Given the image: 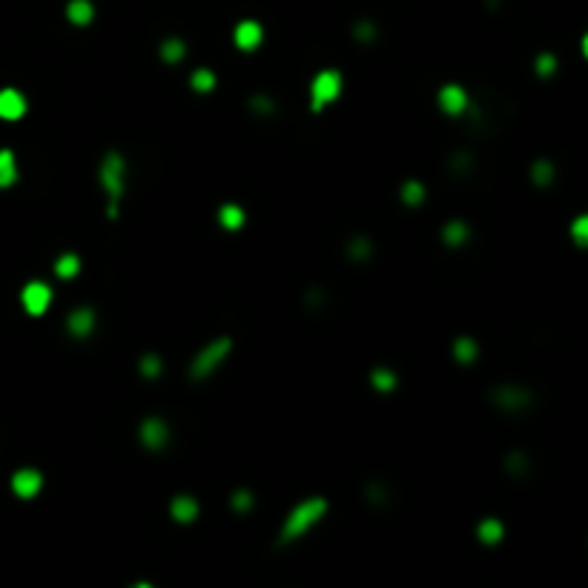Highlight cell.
<instances>
[{
    "label": "cell",
    "instance_id": "7402d4cb",
    "mask_svg": "<svg viewBox=\"0 0 588 588\" xmlns=\"http://www.w3.org/2000/svg\"><path fill=\"white\" fill-rule=\"evenodd\" d=\"M161 61L164 63H181L186 58V43L181 38H167V40H161Z\"/></svg>",
    "mask_w": 588,
    "mask_h": 588
},
{
    "label": "cell",
    "instance_id": "ba28073f",
    "mask_svg": "<svg viewBox=\"0 0 588 588\" xmlns=\"http://www.w3.org/2000/svg\"><path fill=\"white\" fill-rule=\"evenodd\" d=\"M43 488V474L38 468H20L12 474V491L20 500H35Z\"/></svg>",
    "mask_w": 588,
    "mask_h": 588
},
{
    "label": "cell",
    "instance_id": "836d02e7",
    "mask_svg": "<svg viewBox=\"0 0 588 588\" xmlns=\"http://www.w3.org/2000/svg\"><path fill=\"white\" fill-rule=\"evenodd\" d=\"M365 493H367V502H370V505H385V502H388V488H382L379 482H376V485H367Z\"/></svg>",
    "mask_w": 588,
    "mask_h": 588
},
{
    "label": "cell",
    "instance_id": "8992f818",
    "mask_svg": "<svg viewBox=\"0 0 588 588\" xmlns=\"http://www.w3.org/2000/svg\"><path fill=\"white\" fill-rule=\"evenodd\" d=\"M170 425L164 422L161 416H147V419H141V425H138V439L141 445H144L147 451H164L170 445Z\"/></svg>",
    "mask_w": 588,
    "mask_h": 588
},
{
    "label": "cell",
    "instance_id": "83f0119b",
    "mask_svg": "<svg viewBox=\"0 0 588 588\" xmlns=\"http://www.w3.org/2000/svg\"><path fill=\"white\" fill-rule=\"evenodd\" d=\"M505 474L525 477L528 474V456L523 451H508V456H505Z\"/></svg>",
    "mask_w": 588,
    "mask_h": 588
},
{
    "label": "cell",
    "instance_id": "44dd1931",
    "mask_svg": "<svg viewBox=\"0 0 588 588\" xmlns=\"http://www.w3.org/2000/svg\"><path fill=\"white\" fill-rule=\"evenodd\" d=\"M17 181V161H15V152L12 150H0V190H6Z\"/></svg>",
    "mask_w": 588,
    "mask_h": 588
},
{
    "label": "cell",
    "instance_id": "6da1fadb",
    "mask_svg": "<svg viewBox=\"0 0 588 588\" xmlns=\"http://www.w3.org/2000/svg\"><path fill=\"white\" fill-rule=\"evenodd\" d=\"M327 500L324 497H308V500H301L290 508V514L285 516V523H281V531H278V546H290L296 543L299 537H304L310 528H316L321 520H324V514H327Z\"/></svg>",
    "mask_w": 588,
    "mask_h": 588
},
{
    "label": "cell",
    "instance_id": "277c9868",
    "mask_svg": "<svg viewBox=\"0 0 588 588\" xmlns=\"http://www.w3.org/2000/svg\"><path fill=\"white\" fill-rule=\"evenodd\" d=\"M342 95V75L336 69H321L310 84V109L321 112L331 101H336Z\"/></svg>",
    "mask_w": 588,
    "mask_h": 588
},
{
    "label": "cell",
    "instance_id": "f1b7e54d",
    "mask_svg": "<svg viewBox=\"0 0 588 588\" xmlns=\"http://www.w3.org/2000/svg\"><path fill=\"white\" fill-rule=\"evenodd\" d=\"M253 491L250 488H235L232 491V497H230V508L235 511V514H247L250 508H253Z\"/></svg>",
    "mask_w": 588,
    "mask_h": 588
},
{
    "label": "cell",
    "instance_id": "5b68a950",
    "mask_svg": "<svg viewBox=\"0 0 588 588\" xmlns=\"http://www.w3.org/2000/svg\"><path fill=\"white\" fill-rule=\"evenodd\" d=\"M491 402L502 413H523L534 405V396H531V390H525L520 385H500L491 390Z\"/></svg>",
    "mask_w": 588,
    "mask_h": 588
},
{
    "label": "cell",
    "instance_id": "1f68e13d",
    "mask_svg": "<svg viewBox=\"0 0 588 588\" xmlns=\"http://www.w3.org/2000/svg\"><path fill=\"white\" fill-rule=\"evenodd\" d=\"M247 104H250V112H253V115H264V118H267V115L276 112V101H273L270 95H250Z\"/></svg>",
    "mask_w": 588,
    "mask_h": 588
},
{
    "label": "cell",
    "instance_id": "ac0fdd59",
    "mask_svg": "<svg viewBox=\"0 0 588 588\" xmlns=\"http://www.w3.org/2000/svg\"><path fill=\"white\" fill-rule=\"evenodd\" d=\"M454 359L459 365H474L479 359V344L470 339V336H456V342H454Z\"/></svg>",
    "mask_w": 588,
    "mask_h": 588
},
{
    "label": "cell",
    "instance_id": "484cf974",
    "mask_svg": "<svg viewBox=\"0 0 588 588\" xmlns=\"http://www.w3.org/2000/svg\"><path fill=\"white\" fill-rule=\"evenodd\" d=\"M216 84H218V78H216V72L213 69H196V72L190 75V86L196 89V92H213L216 89Z\"/></svg>",
    "mask_w": 588,
    "mask_h": 588
},
{
    "label": "cell",
    "instance_id": "4dcf8cb0",
    "mask_svg": "<svg viewBox=\"0 0 588 588\" xmlns=\"http://www.w3.org/2000/svg\"><path fill=\"white\" fill-rule=\"evenodd\" d=\"M534 72H537L539 78H551V75L557 72V58H554L551 52H539L537 61H534Z\"/></svg>",
    "mask_w": 588,
    "mask_h": 588
},
{
    "label": "cell",
    "instance_id": "4fadbf2b",
    "mask_svg": "<svg viewBox=\"0 0 588 588\" xmlns=\"http://www.w3.org/2000/svg\"><path fill=\"white\" fill-rule=\"evenodd\" d=\"M198 514H201V508H198V500H196V497H190V493H178V497H173V502H170V516H173L175 523L190 525V523L198 520Z\"/></svg>",
    "mask_w": 588,
    "mask_h": 588
},
{
    "label": "cell",
    "instance_id": "9a60e30c",
    "mask_svg": "<svg viewBox=\"0 0 588 588\" xmlns=\"http://www.w3.org/2000/svg\"><path fill=\"white\" fill-rule=\"evenodd\" d=\"M468 239H470V227L462 218H451L448 224L442 227V241L448 247H465Z\"/></svg>",
    "mask_w": 588,
    "mask_h": 588
},
{
    "label": "cell",
    "instance_id": "603a6c76",
    "mask_svg": "<svg viewBox=\"0 0 588 588\" xmlns=\"http://www.w3.org/2000/svg\"><path fill=\"white\" fill-rule=\"evenodd\" d=\"M81 273V255L78 253H63L55 258V276L58 278H75Z\"/></svg>",
    "mask_w": 588,
    "mask_h": 588
},
{
    "label": "cell",
    "instance_id": "30bf717a",
    "mask_svg": "<svg viewBox=\"0 0 588 588\" xmlns=\"http://www.w3.org/2000/svg\"><path fill=\"white\" fill-rule=\"evenodd\" d=\"M95 324H98V316L92 308H75L66 316V331L72 339H89L95 333Z\"/></svg>",
    "mask_w": 588,
    "mask_h": 588
},
{
    "label": "cell",
    "instance_id": "7a4b0ae2",
    "mask_svg": "<svg viewBox=\"0 0 588 588\" xmlns=\"http://www.w3.org/2000/svg\"><path fill=\"white\" fill-rule=\"evenodd\" d=\"M98 181H101L104 193H106V218L115 221L118 218V207H121V198H124V190H127V158L118 150H109L101 158Z\"/></svg>",
    "mask_w": 588,
    "mask_h": 588
},
{
    "label": "cell",
    "instance_id": "8fae6325",
    "mask_svg": "<svg viewBox=\"0 0 588 588\" xmlns=\"http://www.w3.org/2000/svg\"><path fill=\"white\" fill-rule=\"evenodd\" d=\"M262 40H264V29H262V23H255V20H241L239 26L232 29V43L239 46L241 52L258 49Z\"/></svg>",
    "mask_w": 588,
    "mask_h": 588
},
{
    "label": "cell",
    "instance_id": "2e32d148",
    "mask_svg": "<svg viewBox=\"0 0 588 588\" xmlns=\"http://www.w3.org/2000/svg\"><path fill=\"white\" fill-rule=\"evenodd\" d=\"M66 17H69V23H75V26H86V23H92V17H95V6H92V0H69Z\"/></svg>",
    "mask_w": 588,
    "mask_h": 588
},
{
    "label": "cell",
    "instance_id": "d590c367",
    "mask_svg": "<svg viewBox=\"0 0 588 588\" xmlns=\"http://www.w3.org/2000/svg\"><path fill=\"white\" fill-rule=\"evenodd\" d=\"M319 301H321V290H319V287H310V290H308V304H313V308H316Z\"/></svg>",
    "mask_w": 588,
    "mask_h": 588
},
{
    "label": "cell",
    "instance_id": "52a82bcc",
    "mask_svg": "<svg viewBox=\"0 0 588 588\" xmlns=\"http://www.w3.org/2000/svg\"><path fill=\"white\" fill-rule=\"evenodd\" d=\"M20 304L29 316H43L52 304V287L46 281H26L20 290Z\"/></svg>",
    "mask_w": 588,
    "mask_h": 588
},
{
    "label": "cell",
    "instance_id": "d6986e66",
    "mask_svg": "<svg viewBox=\"0 0 588 588\" xmlns=\"http://www.w3.org/2000/svg\"><path fill=\"white\" fill-rule=\"evenodd\" d=\"M370 388L379 393H390L399 388V376L390 367H373L370 370Z\"/></svg>",
    "mask_w": 588,
    "mask_h": 588
},
{
    "label": "cell",
    "instance_id": "d6a6232c",
    "mask_svg": "<svg viewBox=\"0 0 588 588\" xmlns=\"http://www.w3.org/2000/svg\"><path fill=\"white\" fill-rule=\"evenodd\" d=\"M571 235H574V244L585 247L588 244V216H577L571 224Z\"/></svg>",
    "mask_w": 588,
    "mask_h": 588
},
{
    "label": "cell",
    "instance_id": "e0dca14e",
    "mask_svg": "<svg viewBox=\"0 0 588 588\" xmlns=\"http://www.w3.org/2000/svg\"><path fill=\"white\" fill-rule=\"evenodd\" d=\"M244 221H247V213H244L239 204H224V207H218V224H221L224 230L235 232V230L244 227Z\"/></svg>",
    "mask_w": 588,
    "mask_h": 588
},
{
    "label": "cell",
    "instance_id": "cb8c5ba5",
    "mask_svg": "<svg viewBox=\"0 0 588 588\" xmlns=\"http://www.w3.org/2000/svg\"><path fill=\"white\" fill-rule=\"evenodd\" d=\"M399 196H402V201H405L408 207H419V204H425L428 190H425V184H422V181L411 178V181H405V184H402V190H399Z\"/></svg>",
    "mask_w": 588,
    "mask_h": 588
},
{
    "label": "cell",
    "instance_id": "7c38bea8",
    "mask_svg": "<svg viewBox=\"0 0 588 588\" xmlns=\"http://www.w3.org/2000/svg\"><path fill=\"white\" fill-rule=\"evenodd\" d=\"M26 98H23V92L20 89H0V118L3 121H17V118L26 115Z\"/></svg>",
    "mask_w": 588,
    "mask_h": 588
},
{
    "label": "cell",
    "instance_id": "ffe728a7",
    "mask_svg": "<svg viewBox=\"0 0 588 588\" xmlns=\"http://www.w3.org/2000/svg\"><path fill=\"white\" fill-rule=\"evenodd\" d=\"M344 253L350 262H367V258L373 255V241L367 239V235H353V239L344 244Z\"/></svg>",
    "mask_w": 588,
    "mask_h": 588
},
{
    "label": "cell",
    "instance_id": "f546056e",
    "mask_svg": "<svg viewBox=\"0 0 588 588\" xmlns=\"http://www.w3.org/2000/svg\"><path fill=\"white\" fill-rule=\"evenodd\" d=\"M353 38H356V43L370 46V43H376V38H379V29H376L370 20H359L356 26H353Z\"/></svg>",
    "mask_w": 588,
    "mask_h": 588
},
{
    "label": "cell",
    "instance_id": "3957f363",
    "mask_svg": "<svg viewBox=\"0 0 588 588\" xmlns=\"http://www.w3.org/2000/svg\"><path fill=\"white\" fill-rule=\"evenodd\" d=\"M230 353H232V336H216L213 342H207L190 362V379L204 382L207 376H213L230 359Z\"/></svg>",
    "mask_w": 588,
    "mask_h": 588
},
{
    "label": "cell",
    "instance_id": "5bb4252c",
    "mask_svg": "<svg viewBox=\"0 0 588 588\" xmlns=\"http://www.w3.org/2000/svg\"><path fill=\"white\" fill-rule=\"evenodd\" d=\"M477 537H479L482 546H500L502 539H505L502 520H497V516H485V520L477 525Z\"/></svg>",
    "mask_w": 588,
    "mask_h": 588
},
{
    "label": "cell",
    "instance_id": "e575fe53",
    "mask_svg": "<svg viewBox=\"0 0 588 588\" xmlns=\"http://www.w3.org/2000/svg\"><path fill=\"white\" fill-rule=\"evenodd\" d=\"M470 164H474V161H470V155H468V152H459V155H454L451 167L459 170V173H465V170H470Z\"/></svg>",
    "mask_w": 588,
    "mask_h": 588
},
{
    "label": "cell",
    "instance_id": "9c48e42d",
    "mask_svg": "<svg viewBox=\"0 0 588 588\" xmlns=\"http://www.w3.org/2000/svg\"><path fill=\"white\" fill-rule=\"evenodd\" d=\"M439 109L445 115H465L470 109V98H468V92L459 86V84H445L439 89Z\"/></svg>",
    "mask_w": 588,
    "mask_h": 588
},
{
    "label": "cell",
    "instance_id": "4316f807",
    "mask_svg": "<svg viewBox=\"0 0 588 588\" xmlns=\"http://www.w3.org/2000/svg\"><path fill=\"white\" fill-rule=\"evenodd\" d=\"M138 370L144 379H158L161 370H164V362H161L158 353H144V356L138 359Z\"/></svg>",
    "mask_w": 588,
    "mask_h": 588
},
{
    "label": "cell",
    "instance_id": "d4e9b609",
    "mask_svg": "<svg viewBox=\"0 0 588 588\" xmlns=\"http://www.w3.org/2000/svg\"><path fill=\"white\" fill-rule=\"evenodd\" d=\"M554 175H557V170H554V164H551V161L539 158V161H534V164H531V181H534L537 186H548V184L554 181Z\"/></svg>",
    "mask_w": 588,
    "mask_h": 588
}]
</instances>
